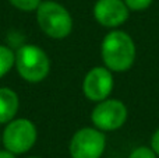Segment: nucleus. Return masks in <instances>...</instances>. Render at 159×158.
Segmentation results:
<instances>
[{
  "instance_id": "f3484780",
  "label": "nucleus",
  "mask_w": 159,
  "mask_h": 158,
  "mask_svg": "<svg viewBox=\"0 0 159 158\" xmlns=\"http://www.w3.org/2000/svg\"><path fill=\"white\" fill-rule=\"evenodd\" d=\"M28 158H39V157H28Z\"/></svg>"
},
{
  "instance_id": "dca6fc26",
  "label": "nucleus",
  "mask_w": 159,
  "mask_h": 158,
  "mask_svg": "<svg viewBox=\"0 0 159 158\" xmlns=\"http://www.w3.org/2000/svg\"><path fill=\"white\" fill-rule=\"evenodd\" d=\"M0 144H2V134H0Z\"/></svg>"
},
{
  "instance_id": "1a4fd4ad",
  "label": "nucleus",
  "mask_w": 159,
  "mask_h": 158,
  "mask_svg": "<svg viewBox=\"0 0 159 158\" xmlns=\"http://www.w3.org/2000/svg\"><path fill=\"white\" fill-rule=\"evenodd\" d=\"M20 108L18 94L13 88H0V125H6L16 118Z\"/></svg>"
},
{
  "instance_id": "423d86ee",
  "label": "nucleus",
  "mask_w": 159,
  "mask_h": 158,
  "mask_svg": "<svg viewBox=\"0 0 159 158\" xmlns=\"http://www.w3.org/2000/svg\"><path fill=\"white\" fill-rule=\"evenodd\" d=\"M105 148V132L96 128H81L71 136L69 153L71 158H101Z\"/></svg>"
},
{
  "instance_id": "9b49d317",
  "label": "nucleus",
  "mask_w": 159,
  "mask_h": 158,
  "mask_svg": "<svg viewBox=\"0 0 159 158\" xmlns=\"http://www.w3.org/2000/svg\"><path fill=\"white\" fill-rule=\"evenodd\" d=\"M13 7H16L17 10L21 11H36V8L39 7V4L42 3V0H8Z\"/></svg>"
},
{
  "instance_id": "20e7f679",
  "label": "nucleus",
  "mask_w": 159,
  "mask_h": 158,
  "mask_svg": "<svg viewBox=\"0 0 159 158\" xmlns=\"http://www.w3.org/2000/svg\"><path fill=\"white\" fill-rule=\"evenodd\" d=\"M38 139V130L32 120L27 118H18L6 123L2 133V144L4 150L14 156L28 153L35 146Z\"/></svg>"
},
{
  "instance_id": "6e6552de",
  "label": "nucleus",
  "mask_w": 159,
  "mask_h": 158,
  "mask_svg": "<svg viewBox=\"0 0 159 158\" xmlns=\"http://www.w3.org/2000/svg\"><path fill=\"white\" fill-rule=\"evenodd\" d=\"M92 13L99 25L115 30L129 20L130 8L124 0H96Z\"/></svg>"
},
{
  "instance_id": "f03ea898",
  "label": "nucleus",
  "mask_w": 159,
  "mask_h": 158,
  "mask_svg": "<svg viewBox=\"0 0 159 158\" xmlns=\"http://www.w3.org/2000/svg\"><path fill=\"white\" fill-rule=\"evenodd\" d=\"M14 66L22 80L31 84H38L49 76L50 59L41 46L25 44L16 52Z\"/></svg>"
},
{
  "instance_id": "f257e3e1",
  "label": "nucleus",
  "mask_w": 159,
  "mask_h": 158,
  "mask_svg": "<svg viewBox=\"0 0 159 158\" xmlns=\"http://www.w3.org/2000/svg\"><path fill=\"white\" fill-rule=\"evenodd\" d=\"M134 39L127 32L120 30H112L105 35L101 44V56L105 67L112 73H123L133 67L135 62Z\"/></svg>"
},
{
  "instance_id": "39448f33",
  "label": "nucleus",
  "mask_w": 159,
  "mask_h": 158,
  "mask_svg": "<svg viewBox=\"0 0 159 158\" xmlns=\"http://www.w3.org/2000/svg\"><path fill=\"white\" fill-rule=\"evenodd\" d=\"M129 116L127 106L123 101L116 98H106V100L96 102L91 112V122L93 128L102 132H115L123 128Z\"/></svg>"
},
{
  "instance_id": "7ed1b4c3",
  "label": "nucleus",
  "mask_w": 159,
  "mask_h": 158,
  "mask_svg": "<svg viewBox=\"0 0 159 158\" xmlns=\"http://www.w3.org/2000/svg\"><path fill=\"white\" fill-rule=\"evenodd\" d=\"M36 21L42 32L52 39H64L73 31L70 11L55 0H42L36 8Z\"/></svg>"
},
{
  "instance_id": "f8f14e48",
  "label": "nucleus",
  "mask_w": 159,
  "mask_h": 158,
  "mask_svg": "<svg viewBox=\"0 0 159 158\" xmlns=\"http://www.w3.org/2000/svg\"><path fill=\"white\" fill-rule=\"evenodd\" d=\"M129 158H158V156L152 151L151 147L140 146V147L134 148V150L130 153Z\"/></svg>"
},
{
  "instance_id": "ddd939ff",
  "label": "nucleus",
  "mask_w": 159,
  "mask_h": 158,
  "mask_svg": "<svg viewBox=\"0 0 159 158\" xmlns=\"http://www.w3.org/2000/svg\"><path fill=\"white\" fill-rule=\"evenodd\" d=\"M154 0H124L127 7L133 11H143L152 4Z\"/></svg>"
},
{
  "instance_id": "0eeeda50",
  "label": "nucleus",
  "mask_w": 159,
  "mask_h": 158,
  "mask_svg": "<svg viewBox=\"0 0 159 158\" xmlns=\"http://www.w3.org/2000/svg\"><path fill=\"white\" fill-rule=\"evenodd\" d=\"M113 86V73L105 66H95L82 80V92L91 102H101L109 98Z\"/></svg>"
},
{
  "instance_id": "9d476101",
  "label": "nucleus",
  "mask_w": 159,
  "mask_h": 158,
  "mask_svg": "<svg viewBox=\"0 0 159 158\" xmlns=\"http://www.w3.org/2000/svg\"><path fill=\"white\" fill-rule=\"evenodd\" d=\"M16 53L6 45H0V78H3L14 66Z\"/></svg>"
},
{
  "instance_id": "2eb2a0df",
  "label": "nucleus",
  "mask_w": 159,
  "mask_h": 158,
  "mask_svg": "<svg viewBox=\"0 0 159 158\" xmlns=\"http://www.w3.org/2000/svg\"><path fill=\"white\" fill-rule=\"evenodd\" d=\"M0 158H16V156L7 150H0Z\"/></svg>"
},
{
  "instance_id": "4468645a",
  "label": "nucleus",
  "mask_w": 159,
  "mask_h": 158,
  "mask_svg": "<svg viewBox=\"0 0 159 158\" xmlns=\"http://www.w3.org/2000/svg\"><path fill=\"white\" fill-rule=\"evenodd\" d=\"M149 147H151L152 151H154V153L159 157V128L154 132V134L151 136V146H149Z\"/></svg>"
}]
</instances>
